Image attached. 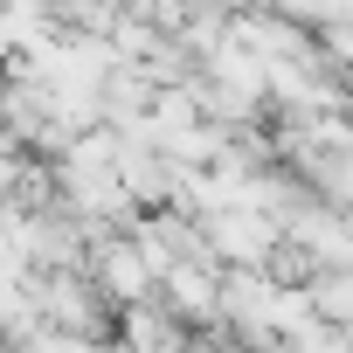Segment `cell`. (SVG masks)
Returning a JSON list of instances; mask_svg holds the SVG:
<instances>
[{"label": "cell", "mask_w": 353, "mask_h": 353, "mask_svg": "<svg viewBox=\"0 0 353 353\" xmlns=\"http://www.w3.org/2000/svg\"><path fill=\"white\" fill-rule=\"evenodd\" d=\"M97 277H104V291H111L118 305H139V298H145V284H152V277H145V263H139V250H132V243H118V236H104V243H97Z\"/></svg>", "instance_id": "obj_2"}, {"label": "cell", "mask_w": 353, "mask_h": 353, "mask_svg": "<svg viewBox=\"0 0 353 353\" xmlns=\"http://www.w3.org/2000/svg\"><path fill=\"white\" fill-rule=\"evenodd\" d=\"M215 284H222V270L208 263V256H194V263H173L166 270V298H173V325H208V319H222L215 312Z\"/></svg>", "instance_id": "obj_1"}]
</instances>
